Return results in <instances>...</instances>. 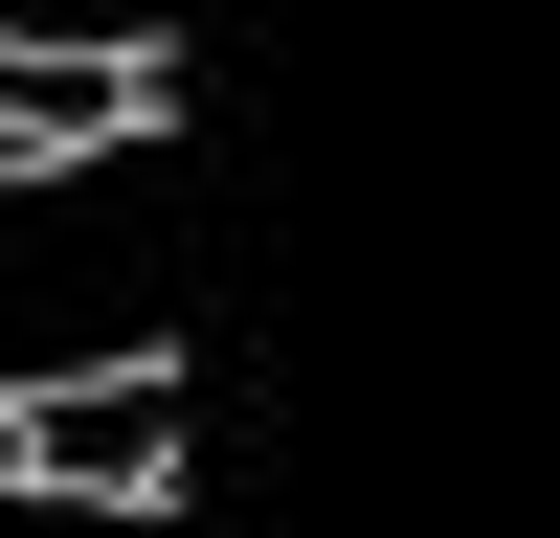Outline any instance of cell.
Here are the masks:
<instances>
[{
  "label": "cell",
  "mask_w": 560,
  "mask_h": 538,
  "mask_svg": "<svg viewBox=\"0 0 560 538\" xmlns=\"http://www.w3.org/2000/svg\"><path fill=\"white\" fill-rule=\"evenodd\" d=\"M179 359V90L68 157H0V426Z\"/></svg>",
  "instance_id": "obj_1"
},
{
  "label": "cell",
  "mask_w": 560,
  "mask_h": 538,
  "mask_svg": "<svg viewBox=\"0 0 560 538\" xmlns=\"http://www.w3.org/2000/svg\"><path fill=\"white\" fill-rule=\"evenodd\" d=\"M0 471H23V493H179V359L23 404V426H0Z\"/></svg>",
  "instance_id": "obj_2"
},
{
  "label": "cell",
  "mask_w": 560,
  "mask_h": 538,
  "mask_svg": "<svg viewBox=\"0 0 560 538\" xmlns=\"http://www.w3.org/2000/svg\"><path fill=\"white\" fill-rule=\"evenodd\" d=\"M179 68H45V45H0V157H68V134H113V113H158Z\"/></svg>",
  "instance_id": "obj_3"
},
{
  "label": "cell",
  "mask_w": 560,
  "mask_h": 538,
  "mask_svg": "<svg viewBox=\"0 0 560 538\" xmlns=\"http://www.w3.org/2000/svg\"><path fill=\"white\" fill-rule=\"evenodd\" d=\"M0 45H45V68H179V0H0Z\"/></svg>",
  "instance_id": "obj_4"
},
{
  "label": "cell",
  "mask_w": 560,
  "mask_h": 538,
  "mask_svg": "<svg viewBox=\"0 0 560 538\" xmlns=\"http://www.w3.org/2000/svg\"><path fill=\"white\" fill-rule=\"evenodd\" d=\"M0 538H179V493H23L0 471Z\"/></svg>",
  "instance_id": "obj_5"
}]
</instances>
